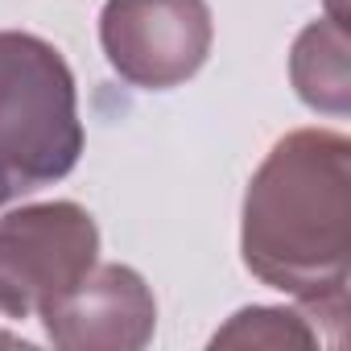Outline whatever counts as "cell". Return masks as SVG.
Listing matches in <instances>:
<instances>
[{
	"label": "cell",
	"instance_id": "1",
	"mask_svg": "<svg viewBox=\"0 0 351 351\" xmlns=\"http://www.w3.org/2000/svg\"><path fill=\"white\" fill-rule=\"evenodd\" d=\"M244 269L293 298L318 335L347 339L351 141L335 128L285 132L256 165L240 211Z\"/></svg>",
	"mask_w": 351,
	"mask_h": 351
},
{
	"label": "cell",
	"instance_id": "2",
	"mask_svg": "<svg viewBox=\"0 0 351 351\" xmlns=\"http://www.w3.org/2000/svg\"><path fill=\"white\" fill-rule=\"evenodd\" d=\"M83 153L66 58L38 34L0 29V207L62 182Z\"/></svg>",
	"mask_w": 351,
	"mask_h": 351
},
{
	"label": "cell",
	"instance_id": "3",
	"mask_svg": "<svg viewBox=\"0 0 351 351\" xmlns=\"http://www.w3.org/2000/svg\"><path fill=\"white\" fill-rule=\"evenodd\" d=\"M99 265V228L71 199L0 215V318H29Z\"/></svg>",
	"mask_w": 351,
	"mask_h": 351
},
{
	"label": "cell",
	"instance_id": "4",
	"mask_svg": "<svg viewBox=\"0 0 351 351\" xmlns=\"http://www.w3.org/2000/svg\"><path fill=\"white\" fill-rule=\"evenodd\" d=\"M211 42L207 0H104L99 46L112 71L141 91H169L195 79Z\"/></svg>",
	"mask_w": 351,
	"mask_h": 351
},
{
	"label": "cell",
	"instance_id": "5",
	"mask_svg": "<svg viewBox=\"0 0 351 351\" xmlns=\"http://www.w3.org/2000/svg\"><path fill=\"white\" fill-rule=\"evenodd\" d=\"M38 318L62 351H141L157 330V298L132 265H95Z\"/></svg>",
	"mask_w": 351,
	"mask_h": 351
},
{
	"label": "cell",
	"instance_id": "6",
	"mask_svg": "<svg viewBox=\"0 0 351 351\" xmlns=\"http://www.w3.org/2000/svg\"><path fill=\"white\" fill-rule=\"evenodd\" d=\"M289 83L298 99L326 116L351 112V34L347 21H310L289 50Z\"/></svg>",
	"mask_w": 351,
	"mask_h": 351
},
{
	"label": "cell",
	"instance_id": "7",
	"mask_svg": "<svg viewBox=\"0 0 351 351\" xmlns=\"http://www.w3.org/2000/svg\"><path fill=\"white\" fill-rule=\"evenodd\" d=\"M322 335L318 326L306 322V314L285 310V306H244L236 310L215 335L211 347H318Z\"/></svg>",
	"mask_w": 351,
	"mask_h": 351
},
{
	"label": "cell",
	"instance_id": "8",
	"mask_svg": "<svg viewBox=\"0 0 351 351\" xmlns=\"http://www.w3.org/2000/svg\"><path fill=\"white\" fill-rule=\"evenodd\" d=\"M17 343H21V335H13V330L0 326V347H17Z\"/></svg>",
	"mask_w": 351,
	"mask_h": 351
}]
</instances>
